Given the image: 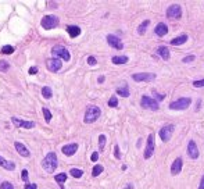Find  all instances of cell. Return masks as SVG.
<instances>
[{"label":"cell","instance_id":"obj_1","mask_svg":"<svg viewBox=\"0 0 204 189\" xmlns=\"http://www.w3.org/2000/svg\"><path fill=\"white\" fill-rule=\"evenodd\" d=\"M57 155L54 152H50L46 155V157H44L43 160H42V167H43L44 171H47L49 174H51V172L56 171L57 168Z\"/></svg>","mask_w":204,"mask_h":189},{"label":"cell","instance_id":"obj_2","mask_svg":"<svg viewBox=\"0 0 204 189\" xmlns=\"http://www.w3.org/2000/svg\"><path fill=\"white\" fill-rule=\"evenodd\" d=\"M100 114H102L100 107H97V106H89L85 111V118H83V121H85V124H92L100 117Z\"/></svg>","mask_w":204,"mask_h":189},{"label":"cell","instance_id":"obj_3","mask_svg":"<svg viewBox=\"0 0 204 189\" xmlns=\"http://www.w3.org/2000/svg\"><path fill=\"white\" fill-rule=\"evenodd\" d=\"M51 54H53L56 59L64 60V61H70V59H71L70 52H68L64 46H61V45H56V46H53V49H51Z\"/></svg>","mask_w":204,"mask_h":189},{"label":"cell","instance_id":"obj_4","mask_svg":"<svg viewBox=\"0 0 204 189\" xmlns=\"http://www.w3.org/2000/svg\"><path fill=\"white\" fill-rule=\"evenodd\" d=\"M192 104V99L190 97H180L178 100L170 103V108L171 110H186L189 106Z\"/></svg>","mask_w":204,"mask_h":189},{"label":"cell","instance_id":"obj_5","mask_svg":"<svg viewBox=\"0 0 204 189\" xmlns=\"http://www.w3.org/2000/svg\"><path fill=\"white\" fill-rule=\"evenodd\" d=\"M140 106L143 108H149V110H153V111H157L158 108H160V106H158V102L154 100V99H151L150 96L147 95H143L140 99Z\"/></svg>","mask_w":204,"mask_h":189},{"label":"cell","instance_id":"obj_6","mask_svg":"<svg viewBox=\"0 0 204 189\" xmlns=\"http://www.w3.org/2000/svg\"><path fill=\"white\" fill-rule=\"evenodd\" d=\"M154 149H155V142H154V134H150L147 136V140H146V149H144V155L143 157L147 160L150 159L151 156L154 155Z\"/></svg>","mask_w":204,"mask_h":189},{"label":"cell","instance_id":"obj_7","mask_svg":"<svg viewBox=\"0 0 204 189\" xmlns=\"http://www.w3.org/2000/svg\"><path fill=\"white\" fill-rule=\"evenodd\" d=\"M40 24L42 28H44V29H53L58 25V17H56V15H44L42 18Z\"/></svg>","mask_w":204,"mask_h":189},{"label":"cell","instance_id":"obj_8","mask_svg":"<svg viewBox=\"0 0 204 189\" xmlns=\"http://www.w3.org/2000/svg\"><path fill=\"white\" fill-rule=\"evenodd\" d=\"M155 74L153 72H138V74H132V79L136 82H151L155 79Z\"/></svg>","mask_w":204,"mask_h":189},{"label":"cell","instance_id":"obj_9","mask_svg":"<svg viewBox=\"0 0 204 189\" xmlns=\"http://www.w3.org/2000/svg\"><path fill=\"white\" fill-rule=\"evenodd\" d=\"M174 129H175L174 124H170V125H164L160 129V132H158V135H160L161 140H163V142H168V140L171 139V136H172Z\"/></svg>","mask_w":204,"mask_h":189},{"label":"cell","instance_id":"obj_10","mask_svg":"<svg viewBox=\"0 0 204 189\" xmlns=\"http://www.w3.org/2000/svg\"><path fill=\"white\" fill-rule=\"evenodd\" d=\"M167 17L172 20H179L182 17V7L179 4H172L167 8Z\"/></svg>","mask_w":204,"mask_h":189},{"label":"cell","instance_id":"obj_11","mask_svg":"<svg viewBox=\"0 0 204 189\" xmlns=\"http://www.w3.org/2000/svg\"><path fill=\"white\" fill-rule=\"evenodd\" d=\"M46 67L49 71L51 72H57L61 70V67H63V61H61L60 59H56V57H53V59H49L46 61Z\"/></svg>","mask_w":204,"mask_h":189},{"label":"cell","instance_id":"obj_12","mask_svg":"<svg viewBox=\"0 0 204 189\" xmlns=\"http://www.w3.org/2000/svg\"><path fill=\"white\" fill-rule=\"evenodd\" d=\"M107 43L110 45L111 47H114V49H117V50H122L124 49V43H122V40L119 39L118 36H115V35H107Z\"/></svg>","mask_w":204,"mask_h":189},{"label":"cell","instance_id":"obj_13","mask_svg":"<svg viewBox=\"0 0 204 189\" xmlns=\"http://www.w3.org/2000/svg\"><path fill=\"white\" fill-rule=\"evenodd\" d=\"M187 156H189L190 159H193V160L199 159V156H200V153H199V147H197L196 142H194L193 139H192V140H189V143H187Z\"/></svg>","mask_w":204,"mask_h":189},{"label":"cell","instance_id":"obj_14","mask_svg":"<svg viewBox=\"0 0 204 189\" xmlns=\"http://www.w3.org/2000/svg\"><path fill=\"white\" fill-rule=\"evenodd\" d=\"M11 121L15 127H21V128H25V129H31V128H35L36 124L34 121H25V120H19L17 117H11Z\"/></svg>","mask_w":204,"mask_h":189},{"label":"cell","instance_id":"obj_15","mask_svg":"<svg viewBox=\"0 0 204 189\" xmlns=\"http://www.w3.org/2000/svg\"><path fill=\"white\" fill-rule=\"evenodd\" d=\"M182 167H183V160H182V157H176V159L174 160L172 165H171V174H172V175L180 174V171H182Z\"/></svg>","mask_w":204,"mask_h":189},{"label":"cell","instance_id":"obj_16","mask_svg":"<svg viewBox=\"0 0 204 189\" xmlns=\"http://www.w3.org/2000/svg\"><path fill=\"white\" fill-rule=\"evenodd\" d=\"M14 146H15V149H17V152H18V155L19 156H22V157H29L31 156V152L28 150V147L24 145V143H21V142H15L14 143Z\"/></svg>","mask_w":204,"mask_h":189},{"label":"cell","instance_id":"obj_17","mask_svg":"<svg viewBox=\"0 0 204 189\" xmlns=\"http://www.w3.org/2000/svg\"><path fill=\"white\" fill-rule=\"evenodd\" d=\"M154 34L157 35V36H165V35L168 34V27L167 24H164V22H158L157 25H155L154 28Z\"/></svg>","mask_w":204,"mask_h":189},{"label":"cell","instance_id":"obj_18","mask_svg":"<svg viewBox=\"0 0 204 189\" xmlns=\"http://www.w3.org/2000/svg\"><path fill=\"white\" fill-rule=\"evenodd\" d=\"M78 150V145L76 143H70V145H65V146H63V149H61V152L64 153L65 156H74L75 155V152Z\"/></svg>","mask_w":204,"mask_h":189},{"label":"cell","instance_id":"obj_19","mask_svg":"<svg viewBox=\"0 0 204 189\" xmlns=\"http://www.w3.org/2000/svg\"><path fill=\"white\" fill-rule=\"evenodd\" d=\"M0 167H3L4 170H8V171H14L15 164L13 161H7V160L3 159V156L0 155Z\"/></svg>","mask_w":204,"mask_h":189},{"label":"cell","instance_id":"obj_20","mask_svg":"<svg viewBox=\"0 0 204 189\" xmlns=\"http://www.w3.org/2000/svg\"><path fill=\"white\" fill-rule=\"evenodd\" d=\"M157 54L158 56H161V59H163L164 61H168V60H170V49H168L167 46H160L158 47Z\"/></svg>","mask_w":204,"mask_h":189},{"label":"cell","instance_id":"obj_21","mask_svg":"<svg viewBox=\"0 0 204 189\" xmlns=\"http://www.w3.org/2000/svg\"><path fill=\"white\" fill-rule=\"evenodd\" d=\"M67 32L71 38H76L81 35V28L76 27V25H68L67 27Z\"/></svg>","mask_w":204,"mask_h":189},{"label":"cell","instance_id":"obj_22","mask_svg":"<svg viewBox=\"0 0 204 189\" xmlns=\"http://www.w3.org/2000/svg\"><path fill=\"white\" fill-rule=\"evenodd\" d=\"M117 95L122 96V97H129V95H131V92H129V86L126 84L118 86V88H117Z\"/></svg>","mask_w":204,"mask_h":189},{"label":"cell","instance_id":"obj_23","mask_svg":"<svg viewBox=\"0 0 204 189\" xmlns=\"http://www.w3.org/2000/svg\"><path fill=\"white\" fill-rule=\"evenodd\" d=\"M187 39H189L187 35H180V36H178V38H174V39L171 40V45H172V46H180V45L186 43Z\"/></svg>","mask_w":204,"mask_h":189},{"label":"cell","instance_id":"obj_24","mask_svg":"<svg viewBox=\"0 0 204 189\" xmlns=\"http://www.w3.org/2000/svg\"><path fill=\"white\" fill-rule=\"evenodd\" d=\"M111 61L114 64H117V66H119V64H126L129 61V59L126 56H114L111 59Z\"/></svg>","mask_w":204,"mask_h":189},{"label":"cell","instance_id":"obj_25","mask_svg":"<svg viewBox=\"0 0 204 189\" xmlns=\"http://www.w3.org/2000/svg\"><path fill=\"white\" fill-rule=\"evenodd\" d=\"M149 25H150V20H144V21L138 27V34H139V35H144V34H146V29H147Z\"/></svg>","mask_w":204,"mask_h":189},{"label":"cell","instance_id":"obj_26","mask_svg":"<svg viewBox=\"0 0 204 189\" xmlns=\"http://www.w3.org/2000/svg\"><path fill=\"white\" fill-rule=\"evenodd\" d=\"M42 96H43L44 99H50L51 96H53V91H51L50 86H43V88H42Z\"/></svg>","mask_w":204,"mask_h":189},{"label":"cell","instance_id":"obj_27","mask_svg":"<svg viewBox=\"0 0 204 189\" xmlns=\"http://www.w3.org/2000/svg\"><path fill=\"white\" fill-rule=\"evenodd\" d=\"M67 177H68V175L65 174V172H61V174L54 175V181L58 182V184H64V182L67 181Z\"/></svg>","mask_w":204,"mask_h":189},{"label":"cell","instance_id":"obj_28","mask_svg":"<svg viewBox=\"0 0 204 189\" xmlns=\"http://www.w3.org/2000/svg\"><path fill=\"white\" fill-rule=\"evenodd\" d=\"M103 170H104V168H103V165L96 164L95 167H93V170H92V175H93V177H99V175L103 172Z\"/></svg>","mask_w":204,"mask_h":189},{"label":"cell","instance_id":"obj_29","mask_svg":"<svg viewBox=\"0 0 204 189\" xmlns=\"http://www.w3.org/2000/svg\"><path fill=\"white\" fill-rule=\"evenodd\" d=\"M70 174L72 175L74 178H81L83 175V171H82V170H79V168H71Z\"/></svg>","mask_w":204,"mask_h":189},{"label":"cell","instance_id":"obj_30","mask_svg":"<svg viewBox=\"0 0 204 189\" xmlns=\"http://www.w3.org/2000/svg\"><path fill=\"white\" fill-rule=\"evenodd\" d=\"M42 111H43V116H44V120H46V123H50V121H51V113L49 111V108L43 107V108H42Z\"/></svg>","mask_w":204,"mask_h":189},{"label":"cell","instance_id":"obj_31","mask_svg":"<svg viewBox=\"0 0 204 189\" xmlns=\"http://www.w3.org/2000/svg\"><path fill=\"white\" fill-rule=\"evenodd\" d=\"M106 140H107V138H106V135H100L99 136V147H100V150H103L104 149V146H106Z\"/></svg>","mask_w":204,"mask_h":189},{"label":"cell","instance_id":"obj_32","mask_svg":"<svg viewBox=\"0 0 204 189\" xmlns=\"http://www.w3.org/2000/svg\"><path fill=\"white\" fill-rule=\"evenodd\" d=\"M118 106V97L117 96H111L108 100V107H117Z\"/></svg>","mask_w":204,"mask_h":189},{"label":"cell","instance_id":"obj_33","mask_svg":"<svg viewBox=\"0 0 204 189\" xmlns=\"http://www.w3.org/2000/svg\"><path fill=\"white\" fill-rule=\"evenodd\" d=\"M13 52H14V47H13V46H8V45H6V46L2 47V53L3 54H11Z\"/></svg>","mask_w":204,"mask_h":189},{"label":"cell","instance_id":"obj_34","mask_svg":"<svg viewBox=\"0 0 204 189\" xmlns=\"http://www.w3.org/2000/svg\"><path fill=\"white\" fill-rule=\"evenodd\" d=\"M196 60V56H193V54H189V56H186V57H183L182 59V63L185 64H189V63H192Z\"/></svg>","mask_w":204,"mask_h":189},{"label":"cell","instance_id":"obj_35","mask_svg":"<svg viewBox=\"0 0 204 189\" xmlns=\"http://www.w3.org/2000/svg\"><path fill=\"white\" fill-rule=\"evenodd\" d=\"M8 68H10V64L7 61H0V71L6 72V71H8Z\"/></svg>","mask_w":204,"mask_h":189},{"label":"cell","instance_id":"obj_36","mask_svg":"<svg viewBox=\"0 0 204 189\" xmlns=\"http://www.w3.org/2000/svg\"><path fill=\"white\" fill-rule=\"evenodd\" d=\"M0 189H14V186H13L11 182L6 181V182H3V184L0 185Z\"/></svg>","mask_w":204,"mask_h":189},{"label":"cell","instance_id":"obj_37","mask_svg":"<svg viewBox=\"0 0 204 189\" xmlns=\"http://www.w3.org/2000/svg\"><path fill=\"white\" fill-rule=\"evenodd\" d=\"M193 86H194V88H203V86H204V79H200V81H194L193 82Z\"/></svg>","mask_w":204,"mask_h":189},{"label":"cell","instance_id":"obj_38","mask_svg":"<svg viewBox=\"0 0 204 189\" xmlns=\"http://www.w3.org/2000/svg\"><path fill=\"white\" fill-rule=\"evenodd\" d=\"M87 64H89V66H96L97 61H96V59L93 56H89L87 57Z\"/></svg>","mask_w":204,"mask_h":189},{"label":"cell","instance_id":"obj_39","mask_svg":"<svg viewBox=\"0 0 204 189\" xmlns=\"http://www.w3.org/2000/svg\"><path fill=\"white\" fill-rule=\"evenodd\" d=\"M114 155H115L117 159H121V153H119V146L118 145L114 146Z\"/></svg>","mask_w":204,"mask_h":189},{"label":"cell","instance_id":"obj_40","mask_svg":"<svg viewBox=\"0 0 204 189\" xmlns=\"http://www.w3.org/2000/svg\"><path fill=\"white\" fill-rule=\"evenodd\" d=\"M21 178H22V181H25L27 182L28 181V170H22V172H21Z\"/></svg>","mask_w":204,"mask_h":189},{"label":"cell","instance_id":"obj_41","mask_svg":"<svg viewBox=\"0 0 204 189\" xmlns=\"http://www.w3.org/2000/svg\"><path fill=\"white\" fill-rule=\"evenodd\" d=\"M153 93L155 95V99H157L158 102H161V100H164L165 99V95H158V93H155V92H153Z\"/></svg>","mask_w":204,"mask_h":189},{"label":"cell","instance_id":"obj_42","mask_svg":"<svg viewBox=\"0 0 204 189\" xmlns=\"http://www.w3.org/2000/svg\"><path fill=\"white\" fill-rule=\"evenodd\" d=\"M90 159H92V161H97V160H99V153L93 152L92 153V157H90Z\"/></svg>","mask_w":204,"mask_h":189},{"label":"cell","instance_id":"obj_43","mask_svg":"<svg viewBox=\"0 0 204 189\" xmlns=\"http://www.w3.org/2000/svg\"><path fill=\"white\" fill-rule=\"evenodd\" d=\"M36 72H38V67H31V68H29V74H31V75H35Z\"/></svg>","mask_w":204,"mask_h":189},{"label":"cell","instance_id":"obj_44","mask_svg":"<svg viewBox=\"0 0 204 189\" xmlns=\"http://www.w3.org/2000/svg\"><path fill=\"white\" fill-rule=\"evenodd\" d=\"M36 184H28L27 186H25V189H36Z\"/></svg>","mask_w":204,"mask_h":189},{"label":"cell","instance_id":"obj_45","mask_svg":"<svg viewBox=\"0 0 204 189\" xmlns=\"http://www.w3.org/2000/svg\"><path fill=\"white\" fill-rule=\"evenodd\" d=\"M199 189H204V174H203V177H201V181H200Z\"/></svg>","mask_w":204,"mask_h":189},{"label":"cell","instance_id":"obj_46","mask_svg":"<svg viewBox=\"0 0 204 189\" xmlns=\"http://www.w3.org/2000/svg\"><path fill=\"white\" fill-rule=\"evenodd\" d=\"M104 76H99V82H100V84H102V82H104Z\"/></svg>","mask_w":204,"mask_h":189},{"label":"cell","instance_id":"obj_47","mask_svg":"<svg viewBox=\"0 0 204 189\" xmlns=\"http://www.w3.org/2000/svg\"><path fill=\"white\" fill-rule=\"evenodd\" d=\"M126 189H133V186H132V185H131V184H129V185H128V186H126Z\"/></svg>","mask_w":204,"mask_h":189}]
</instances>
